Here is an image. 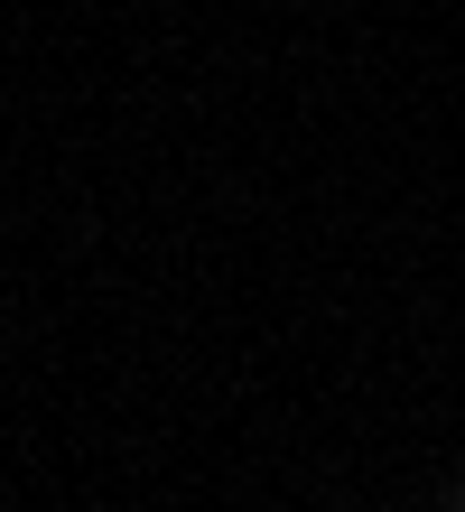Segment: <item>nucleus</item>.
Returning <instances> with one entry per match:
<instances>
[{
	"label": "nucleus",
	"mask_w": 465,
	"mask_h": 512,
	"mask_svg": "<svg viewBox=\"0 0 465 512\" xmlns=\"http://www.w3.org/2000/svg\"><path fill=\"white\" fill-rule=\"evenodd\" d=\"M456 512H465V485H456Z\"/></svg>",
	"instance_id": "nucleus-1"
}]
</instances>
